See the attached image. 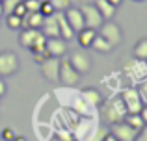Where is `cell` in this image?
Listing matches in <instances>:
<instances>
[{"label": "cell", "instance_id": "20", "mask_svg": "<svg viewBox=\"0 0 147 141\" xmlns=\"http://www.w3.org/2000/svg\"><path fill=\"white\" fill-rule=\"evenodd\" d=\"M123 121H125L127 124H130V126H132L134 130H138V132L145 126V123H144V119L140 117V113H127Z\"/></svg>", "mask_w": 147, "mask_h": 141}, {"label": "cell", "instance_id": "24", "mask_svg": "<svg viewBox=\"0 0 147 141\" xmlns=\"http://www.w3.org/2000/svg\"><path fill=\"white\" fill-rule=\"evenodd\" d=\"M39 13L43 15V17H50V15H54L56 11H54V7H52V4H50V2H41Z\"/></svg>", "mask_w": 147, "mask_h": 141}, {"label": "cell", "instance_id": "17", "mask_svg": "<svg viewBox=\"0 0 147 141\" xmlns=\"http://www.w3.org/2000/svg\"><path fill=\"white\" fill-rule=\"evenodd\" d=\"M95 35H97V30L93 28H82L76 32V41H78V45L82 48H90L91 43H93Z\"/></svg>", "mask_w": 147, "mask_h": 141}, {"label": "cell", "instance_id": "34", "mask_svg": "<svg viewBox=\"0 0 147 141\" xmlns=\"http://www.w3.org/2000/svg\"><path fill=\"white\" fill-rule=\"evenodd\" d=\"M102 141H119V139H115V138H114V136H112V134H110V132H108V134H106V136H104V139H102Z\"/></svg>", "mask_w": 147, "mask_h": 141}, {"label": "cell", "instance_id": "33", "mask_svg": "<svg viewBox=\"0 0 147 141\" xmlns=\"http://www.w3.org/2000/svg\"><path fill=\"white\" fill-rule=\"evenodd\" d=\"M140 117L144 119V123L147 124V106L144 104V108H142V112H140Z\"/></svg>", "mask_w": 147, "mask_h": 141}, {"label": "cell", "instance_id": "1", "mask_svg": "<svg viewBox=\"0 0 147 141\" xmlns=\"http://www.w3.org/2000/svg\"><path fill=\"white\" fill-rule=\"evenodd\" d=\"M100 115H102V121L106 124H114V123H119V121L125 119L127 108L123 104L121 97H114L110 100L102 102L100 104Z\"/></svg>", "mask_w": 147, "mask_h": 141}, {"label": "cell", "instance_id": "29", "mask_svg": "<svg viewBox=\"0 0 147 141\" xmlns=\"http://www.w3.org/2000/svg\"><path fill=\"white\" fill-rule=\"evenodd\" d=\"M106 134H108V132L104 130V128H97V130H95V136H93V138H91L90 141H102Z\"/></svg>", "mask_w": 147, "mask_h": 141}, {"label": "cell", "instance_id": "8", "mask_svg": "<svg viewBox=\"0 0 147 141\" xmlns=\"http://www.w3.org/2000/svg\"><path fill=\"white\" fill-rule=\"evenodd\" d=\"M58 82H61L67 87H73L80 82V74L71 67L69 59H60V80Z\"/></svg>", "mask_w": 147, "mask_h": 141}, {"label": "cell", "instance_id": "2", "mask_svg": "<svg viewBox=\"0 0 147 141\" xmlns=\"http://www.w3.org/2000/svg\"><path fill=\"white\" fill-rule=\"evenodd\" d=\"M121 100L127 108V113H140L142 108H144V100L140 97V91L136 87H125L121 91Z\"/></svg>", "mask_w": 147, "mask_h": 141}, {"label": "cell", "instance_id": "25", "mask_svg": "<svg viewBox=\"0 0 147 141\" xmlns=\"http://www.w3.org/2000/svg\"><path fill=\"white\" fill-rule=\"evenodd\" d=\"M22 4H24V7H26L28 13H32V11H39V6H41L39 0H22Z\"/></svg>", "mask_w": 147, "mask_h": 141}, {"label": "cell", "instance_id": "35", "mask_svg": "<svg viewBox=\"0 0 147 141\" xmlns=\"http://www.w3.org/2000/svg\"><path fill=\"white\" fill-rule=\"evenodd\" d=\"M13 141H26V138H22V136H15Z\"/></svg>", "mask_w": 147, "mask_h": 141}, {"label": "cell", "instance_id": "22", "mask_svg": "<svg viewBox=\"0 0 147 141\" xmlns=\"http://www.w3.org/2000/svg\"><path fill=\"white\" fill-rule=\"evenodd\" d=\"M0 2H2L4 15H7V13H13V9L22 2V0H0Z\"/></svg>", "mask_w": 147, "mask_h": 141}, {"label": "cell", "instance_id": "38", "mask_svg": "<svg viewBox=\"0 0 147 141\" xmlns=\"http://www.w3.org/2000/svg\"><path fill=\"white\" fill-rule=\"evenodd\" d=\"M50 141H60V139H58V138H56V136H54V138H52V139H50Z\"/></svg>", "mask_w": 147, "mask_h": 141}, {"label": "cell", "instance_id": "11", "mask_svg": "<svg viewBox=\"0 0 147 141\" xmlns=\"http://www.w3.org/2000/svg\"><path fill=\"white\" fill-rule=\"evenodd\" d=\"M63 15H65V19H67V22L71 24V28L75 30V33L78 32V30L86 28L80 7H69V9H65V11H63Z\"/></svg>", "mask_w": 147, "mask_h": 141}, {"label": "cell", "instance_id": "4", "mask_svg": "<svg viewBox=\"0 0 147 141\" xmlns=\"http://www.w3.org/2000/svg\"><path fill=\"white\" fill-rule=\"evenodd\" d=\"M67 59H69V63H71V67L78 72V74H88V72L91 71V67H93L91 58L84 50H73Z\"/></svg>", "mask_w": 147, "mask_h": 141}, {"label": "cell", "instance_id": "39", "mask_svg": "<svg viewBox=\"0 0 147 141\" xmlns=\"http://www.w3.org/2000/svg\"><path fill=\"white\" fill-rule=\"evenodd\" d=\"M39 2H49V0H39Z\"/></svg>", "mask_w": 147, "mask_h": 141}, {"label": "cell", "instance_id": "9", "mask_svg": "<svg viewBox=\"0 0 147 141\" xmlns=\"http://www.w3.org/2000/svg\"><path fill=\"white\" fill-rule=\"evenodd\" d=\"M110 128H112L110 134L119 141H134L136 136H138V130H134V128L130 126V124H127L125 121H119V123L110 124Z\"/></svg>", "mask_w": 147, "mask_h": 141}, {"label": "cell", "instance_id": "37", "mask_svg": "<svg viewBox=\"0 0 147 141\" xmlns=\"http://www.w3.org/2000/svg\"><path fill=\"white\" fill-rule=\"evenodd\" d=\"M4 15V9H2V2H0V17Z\"/></svg>", "mask_w": 147, "mask_h": 141}, {"label": "cell", "instance_id": "12", "mask_svg": "<svg viewBox=\"0 0 147 141\" xmlns=\"http://www.w3.org/2000/svg\"><path fill=\"white\" fill-rule=\"evenodd\" d=\"M39 32L43 33L47 39H52V37H60V30H58L56 15H50V17H45V19H43V24H41Z\"/></svg>", "mask_w": 147, "mask_h": 141}, {"label": "cell", "instance_id": "16", "mask_svg": "<svg viewBox=\"0 0 147 141\" xmlns=\"http://www.w3.org/2000/svg\"><path fill=\"white\" fill-rule=\"evenodd\" d=\"M93 4H95V7L99 9L102 21H112V17H114L115 11H117V7H115L112 2H108V0H95Z\"/></svg>", "mask_w": 147, "mask_h": 141}, {"label": "cell", "instance_id": "23", "mask_svg": "<svg viewBox=\"0 0 147 141\" xmlns=\"http://www.w3.org/2000/svg\"><path fill=\"white\" fill-rule=\"evenodd\" d=\"M50 4H52L54 11H65L71 7V0H49Z\"/></svg>", "mask_w": 147, "mask_h": 141}, {"label": "cell", "instance_id": "14", "mask_svg": "<svg viewBox=\"0 0 147 141\" xmlns=\"http://www.w3.org/2000/svg\"><path fill=\"white\" fill-rule=\"evenodd\" d=\"M56 21H58V30H60V37L61 39H73L75 37V30L71 28V24L67 22V19H65L63 11H56Z\"/></svg>", "mask_w": 147, "mask_h": 141}, {"label": "cell", "instance_id": "40", "mask_svg": "<svg viewBox=\"0 0 147 141\" xmlns=\"http://www.w3.org/2000/svg\"><path fill=\"white\" fill-rule=\"evenodd\" d=\"M134 2H142V0H134Z\"/></svg>", "mask_w": 147, "mask_h": 141}, {"label": "cell", "instance_id": "6", "mask_svg": "<svg viewBox=\"0 0 147 141\" xmlns=\"http://www.w3.org/2000/svg\"><path fill=\"white\" fill-rule=\"evenodd\" d=\"M80 11H82L86 28L99 30V26L104 22L102 17H100V13H99V9L95 7V4H84V6H80Z\"/></svg>", "mask_w": 147, "mask_h": 141}, {"label": "cell", "instance_id": "21", "mask_svg": "<svg viewBox=\"0 0 147 141\" xmlns=\"http://www.w3.org/2000/svg\"><path fill=\"white\" fill-rule=\"evenodd\" d=\"M6 24L9 30H21L22 28V17H19L15 13H7L6 15Z\"/></svg>", "mask_w": 147, "mask_h": 141}, {"label": "cell", "instance_id": "3", "mask_svg": "<svg viewBox=\"0 0 147 141\" xmlns=\"http://www.w3.org/2000/svg\"><path fill=\"white\" fill-rule=\"evenodd\" d=\"M99 30H100L99 35H100V37H104V39H106L114 48H115V47H119V45L123 43V32H121V28H119V24H115L114 21H106V22H102V24L99 26Z\"/></svg>", "mask_w": 147, "mask_h": 141}, {"label": "cell", "instance_id": "27", "mask_svg": "<svg viewBox=\"0 0 147 141\" xmlns=\"http://www.w3.org/2000/svg\"><path fill=\"white\" fill-rule=\"evenodd\" d=\"M56 138L60 141H76L71 132H56Z\"/></svg>", "mask_w": 147, "mask_h": 141}, {"label": "cell", "instance_id": "31", "mask_svg": "<svg viewBox=\"0 0 147 141\" xmlns=\"http://www.w3.org/2000/svg\"><path fill=\"white\" fill-rule=\"evenodd\" d=\"M134 141H147V124L142 128L140 132H138V136H136V139H134Z\"/></svg>", "mask_w": 147, "mask_h": 141}, {"label": "cell", "instance_id": "26", "mask_svg": "<svg viewBox=\"0 0 147 141\" xmlns=\"http://www.w3.org/2000/svg\"><path fill=\"white\" fill-rule=\"evenodd\" d=\"M138 91H140V97L144 100V104L147 106V80H142V86L138 87Z\"/></svg>", "mask_w": 147, "mask_h": 141}, {"label": "cell", "instance_id": "28", "mask_svg": "<svg viewBox=\"0 0 147 141\" xmlns=\"http://www.w3.org/2000/svg\"><path fill=\"white\" fill-rule=\"evenodd\" d=\"M0 138H2V139H6V141H13V138H15L13 128H4V130H2V134H0Z\"/></svg>", "mask_w": 147, "mask_h": 141}, {"label": "cell", "instance_id": "19", "mask_svg": "<svg viewBox=\"0 0 147 141\" xmlns=\"http://www.w3.org/2000/svg\"><path fill=\"white\" fill-rule=\"evenodd\" d=\"M134 58L147 61V37H142L136 45H134Z\"/></svg>", "mask_w": 147, "mask_h": 141}, {"label": "cell", "instance_id": "5", "mask_svg": "<svg viewBox=\"0 0 147 141\" xmlns=\"http://www.w3.org/2000/svg\"><path fill=\"white\" fill-rule=\"evenodd\" d=\"M19 61L17 54L13 50H2L0 52V76H11L19 71Z\"/></svg>", "mask_w": 147, "mask_h": 141}, {"label": "cell", "instance_id": "36", "mask_svg": "<svg viewBox=\"0 0 147 141\" xmlns=\"http://www.w3.org/2000/svg\"><path fill=\"white\" fill-rule=\"evenodd\" d=\"M108 2H112V4H114V6H115V7H117V6H119V4H121V0H108Z\"/></svg>", "mask_w": 147, "mask_h": 141}, {"label": "cell", "instance_id": "10", "mask_svg": "<svg viewBox=\"0 0 147 141\" xmlns=\"http://www.w3.org/2000/svg\"><path fill=\"white\" fill-rule=\"evenodd\" d=\"M45 48H47L49 56H52V58H63L67 54V41L61 37H52V39H47Z\"/></svg>", "mask_w": 147, "mask_h": 141}, {"label": "cell", "instance_id": "7", "mask_svg": "<svg viewBox=\"0 0 147 141\" xmlns=\"http://www.w3.org/2000/svg\"><path fill=\"white\" fill-rule=\"evenodd\" d=\"M60 59L61 58H52V56H49L47 59H43V61L39 63L41 74H43L49 82L56 84L58 80H60Z\"/></svg>", "mask_w": 147, "mask_h": 141}, {"label": "cell", "instance_id": "15", "mask_svg": "<svg viewBox=\"0 0 147 141\" xmlns=\"http://www.w3.org/2000/svg\"><path fill=\"white\" fill-rule=\"evenodd\" d=\"M80 97L84 98V102H88V104L93 106V108H100V104H102V95H100V91L95 89V87H86V89L80 93Z\"/></svg>", "mask_w": 147, "mask_h": 141}, {"label": "cell", "instance_id": "13", "mask_svg": "<svg viewBox=\"0 0 147 141\" xmlns=\"http://www.w3.org/2000/svg\"><path fill=\"white\" fill-rule=\"evenodd\" d=\"M41 35L39 30L36 28H21V33H19V43H21L22 48H32V45L37 41V37Z\"/></svg>", "mask_w": 147, "mask_h": 141}, {"label": "cell", "instance_id": "30", "mask_svg": "<svg viewBox=\"0 0 147 141\" xmlns=\"http://www.w3.org/2000/svg\"><path fill=\"white\" fill-rule=\"evenodd\" d=\"M13 13H15V15H19V17H24V15L28 13V11H26L24 4L21 2V4H19V6H17V7H15V9H13Z\"/></svg>", "mask_w": 147, "mask_h": 141}, {"label": "cell", "instance_id": "18", "mask_svg": "<svg viewBox=\"0 0 147 141\" xmlns=\"http://www.w3.org/2000/svg\"><path fill=\"white\" fill-rule=\"evenodd\" d=\"M91 48H93L95 52H99V54H110L114 47H112V45L108 43L104 37H100L99 33H97V35H95V39H93V43H91Z\"/></svg>", "mask_w": 147, "mask_h": 141}, {"label": "cell", "instance_id": "32", "mask_svg": "<svg viewBox=\"0 0 147 141\" xmlns=\"http://www.w3.org/2000/svg\"><path fill=\"white\" fill-rule=\"evenodd\" d=\"M6 91H7V86H6V82L2 80V76H0V98L6 95Z\"/></svg>", "mask_w": 147, "mask_h": 141}, {"label": "cell", "instance_id": "41", "mask_svg": "<svg viewBox=\"0 0 147 141\" xmlns=\"http://www.w3.org/2000/svg\"><path fill=\"white\" fill-rule=\"evenodd\" d=\"M0 139H2V138H0Z\"/></svg>", "mask_w": 147, "mask_h": 141}]
</instances>
